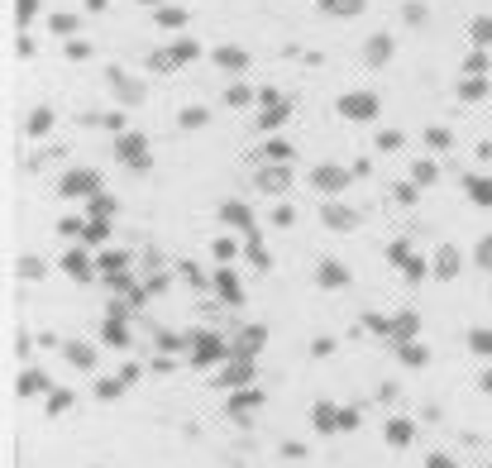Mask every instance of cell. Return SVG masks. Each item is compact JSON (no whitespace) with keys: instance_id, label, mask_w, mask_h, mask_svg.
I'll return each instance as SVG.
<instances>
[{"instance_id":"cell-31","label":"cell","mask_w":492,"mask_h":468,"mask_svg":"<svg viewBox=\"0 0 492 468\" xmlns=\"http://www.w3.org/2000/svg\"><path fill=\"white\" fill-rule=\"evenodd\" d=\"M249 263H258V273H268V268H272L268 249H263V244H258V239H249Z\"/></svg>"},{"instance_id":"cell-24","label":"cell","mask_w":492,"mask_h":468,"mask_svg":"<svg viewBox=\"0 0 492 468\" xmlns=\"http://www.w3.org/2000/svg\"><path fill=\"white\" fill-rule=\"evenodd\" d=\"M364 425V411L359 406H339V435H354Z\"/></svg>"},{"instance_id":"cell-20","label":"cell","mask_w":492,"mask_h":468,"mask_svg":"<svg viewBox=\"0 0 492 468\" xmlns=\"http://www.w3.org/2000/svg\"><path fill=\"white\" fill-rule=\"evenodd\" d=\"M325 225L330 229H354V210L339 206V201H330V206H325Z\"/></svg>"},{"instance_id":"cell-3","label":"cell","mask_w":492,"mask_h":468,"mask_svg":"<svg viewBox=\"0 0 492 468\" xmlns=\"http://www.w3.org/2000/svg\"><path fill=\"white\" fill-rule=\"evenodd\" d=\"M225 358H230V344H225L215 330H201V335H191V363H196V368H220Z\"/></svg>"},{"instance_id":"cell-15","label":"cell","mask_w":492,"mask_h":468,"mask_svg":"<svg viewBox=\"0 0 492 468\" xmlns=\"http://www.w3.org/2000/svg\"><path fill=\"white\" fill-rule=\"evenodd\" d=\"M316 282H320V287H344V282H349V268H344V263H334V259H325L316 268Z\"/></svg>"},{"instance_id":"cell-42","label":"cell","mask_w":492,"mask_h":468,"mask_svg":"<svg viewBox=\"0 0 492 468\" xmlns=\"http://www.w3.org/2000/svg\"><path fill=\"white\" fill-rule=\"evenodd\" d=\"M163 24H168V29H177V24H187V15H182V10H163Z\"/></svg>"},{"instance_id":"cell-17","label":"cell","mask_w":492,"mask_h":468,"mask_svg":"<svg viewBox=\"0 0 492 468\" xmlns=\"http://www.w3.org/2000/svg\"><path fill=\"white\" fill-rule=\"evenodd\" d=\"M215 291H220L230 306H239V301H244V291H239V277L230 273V268H220V273H215Z\"/></svg>"},{"instance_id":"cell-11","label":"cell","mask_w":492,"mask_h":468,"mask_svg":"<svg viewBox=\"0 0 492 468\" xmlns=\"http://www.w3.org/2000/svg\"><path fill=\"white\" fill-rule=\"evenodd\" d=\"M120 158L129 167H148V144H143V134H125L120 139Z\"/></svg>"},{"instance_id":"cell-4","label":"cell","mask_w":492,"mask_h":468,"mask_svg":"<svg viewBox=\"0 0 492 468\" xmlns=\"http://www.w3.org/2000/svg\"><path fill=\"white\" fill-rule=\"evenodd\" d=\"M263 344H268V325H244L239 339L230 344V358H258V354H263Z\"/></svg>"},{"instance_id":"cell-55","label":"cell","mask_w":492,"mask_h":468,"mask_svg":"<svg viewBox=\"0 0 492 468\" xmlns=\"http://www.w3.org/2000/svg\"><path fill=\"white\" fill-rule=\"evenodd\" d=\"M91 468H101V464H91Z\"/></svg>"},{"instance_id":"cell-36","label":"cell","mask_w":492,"mask_h":468,"mask_svg":"<svg viewBox=\"0 0 492 468\" xmlns=\"http://www.w3.org/2000/svg\"><path fill=\"white\" fill-rule=\"evenodd\" d=\"M48 125H53V115H48V110H34L29 115V134H43Z\"/></svg>"},{"instance_id":"cell-8","label":"cell","mask_w":492,"mask_h":468,"mask_svg":"<svg viewBox=\"0 0 492 468\" xmlns=\"http://www.w3.org/2000/svg\"><path fill=\"white\" fill-rule=\"evenodd\" d=\"M63 358H67L77 373H91V368H96V344H86V339H67V344H63Z\"/></svg>"},{"instance_id":"cell-54","label":"cell","mask_w":492,"mask_h":468,"mask_svg":"<svg viewBox=\"0 0 492 468\" xmlns=\"http://www.w3.org/2000/svg\"><path fill=\"white\" fill-rule=\"evenodd\" d=\"M478 388H483V392H492V368L483 373V378H478Z\"/></svg>"},{"instance_id":"cell-41","label":"cell","mask_w":492,"mask_h":468,"mask_svg":"<svg viewBox=\"0 0 492 468\" xmlns=\"http://www.w3.org/2000/svg\"><path fill=\"white\" fill-rule=\"evenodd\" d=\"M334 10H339V15H359V10H364V0H334Z\"/></svg>"},{"instance_id":"cell-14","label":"cell","mask_w":492,"mask_h":468,"mask_svg":"<svg viewBox=\"0 0 492 468\" xmlns=\"http://www.w3.org/2000/svg\"><path fill=\"white\" fill-rule=\"evenodd\" d=\"M63 192H67V196H86V192H96V172H91V167H77V172H67V177H63Z\"/></svg>"},{"instance_id":"cell-46","label":"cell","mask_w":492,"mask_h":468,"mask_svg":"<svg viewBox=\"0 0 492 468\" xmlns=\"http://www.w3.org/2000/svg\"><path fill=\"white\" fill-rule=\"evenodd\" d=\"M473 38H478V43H488V38H492V24H488V19H478V24H473Z\"/></svg>"},{"instance_id":"cell-7","label":"cell","mask_w":492,"mask_h":468,"mask_svg":"<svg viewBox=\"0 0 492 468\" xmlns=\"http://www.w3.org/2000/svg\"><path fill=\"white\" fill-rule=\"evenodd\" d=\"M311 430H316V435H334V430H339V406L320 397V402L311 406Z\"/></svg>"},{"instance_id":"cell-10","label":"cell","mask_w":492,"mask_h":468,"mask_svg":"<svg viewBox=\"0 0 492 468\" xmlns=\"http://www.w3.org/2000/svg\"><path fill=\"white\" fill-rule=\"evenodd\" d=\"M72 406H77V392H72V388H53V392H48V397H43V411H48V420L67 416Z\"/></svg>"},{"instance_id":"cell-9","label":"cell","mask_w":492,"mask_h":468,"mask_svg":"<svg viewBox=\"0 0 492 468\" xmlns=\"http://www.w3.org/2000/svg\"><path fill=\"white\" fill-rule=\"evenodd\" d=\"M339 110L349 115V120H373V115H378V96H368V91H349V96L339 100Z\"/></svg>"},{"instance_id":"cell-34","label":"cell","mask_w":492,"mask_h":468,"mask_svg":"<svg viewBox=\"0 0 492 468\" xmlns=\"http://www.w3.org/2000/svg\"><path fill=\"white\" fill-rule=\"evenodd\" d=\"M258 182H263L268 192H282V187H287V172H282V167H272V172H263Z\"/></svg>"},{"instance_id":"cell-12","label":"cell","mask_w":492,"mask_h":468,"mask_svg":"<svg viewBox=\"0 0 492 468\" xmlns=\"http://www.w3.org/2000/svg\"><path fill=\"white\" fill-rule=\"evenodd\" d=\"M392 349H397V358L406 363V368H426V363H430V349H426V344H416V339H401V344H392Z\"/></svg>"},{"instance_id":"cell-25","label":"cell","mask_w":492,"mask_h":468,"mask_svg":"<svg viewBox=\"0 0 492 468\" xmlns=\"http://www.w3.org/2000/svg\"><path fill=\"white\" fill-rule=\"evenodd\" d=\"M468 349L478 358H492V330H468Z\"/></svg>"},{"instance_id":"cell-26","label":"cell","mask_w":492,"mask_h":468,"mask_svg":"<svg viewBox=\"0 0 492 468\" xmlns=\"http://www.w3.org/2000/svg\"><path fill=\"white\" fill-rule=\"evenodd\" d=\"M277 454H282L287 464H302V459H311V449H306L302 440H282V444H277Z\"/></svg>"},{"instance_id":"cell-19","label":"cell","mask_w":492,"mask_h":468,"mask_svg":"<svg viewBox=\"0 0 492 468\" xmlns=\"http://www.w3.org/2000/svg\"><path fill=\"white\" fill-rule=\"evenodd\" d=\"M344 182H349V172H339V167H316L320 192H344Z\"/></svg>"},{"instance_id":"cell-30","label":"cell","mask_w":492,"mask_h":468,"mask_svg":"<svg viewBox=\"0 0 492 468\" xmlns=\"http://www.w3.org/2000/svg\"><path fill=\"white\" fill-rule=\"evenodd\" d=\"M435 273H440V277H454V273H459V254H454V249H445V254H440V263H435Z\"/></svg>"},{"instance_id":"cell-53","label":"cell","mask_w":492,"mask_h":468,"mask_svg":"<svg viewBox=\"0 0 492 468\" xmlns=\"http://www.w3.org/2000/svg\"><path fill=\"white\" fill-rule=\"evenodd\" d=\"M478 263H483V268H492V239L483 244V249H478Z\"/></svg>"},{"instance_id":"cell-49","label":"cell","mask_w":492,"mask_h":468,"mask_svg":"<svg viewBox=\"0 0 492 468\" xmlns=\"http://www.w3.org/2000/svg\"><path fill=\"white\" fill-rule=\"evenodd\" d=\"M473 201H492V182H473Z\"/></svg>"},{"instance_id":"cell-16","label":"cell","mask_w":492,"mask_h":468,"mask_svg":"<svg viewBox=\"0 0 492 468\" xmlns=\"http://www.w3.org/2000/svg\"><path fill=\"white\" fill-rule=\"evenodd\" d=\"M125 378H120V373H115V378H101V383H91V397L96 402H115V397H125Z\"/></svg>"},{"instance_id":"cell-45","label":"cell","mask_w":492,"mask_h":468,"mask_svg":"<svg viewBox=\"0 0 492 468\" xmlns=\"http://www.w3.org/2000/svg\"><path fill=\"white\" fill-rule=\"evenodd\" d=\"M53 29H58V33H72V29H77V19H72V15H58V19H53Z\"/></svg>"},{"instance_id":"cell-39","label":"cell","mask_w":492,"mask_h":468,"mask_svg":"<svg viewBox=\"0 0 492 468\" xmlns=\"http://www.w3.org/2000/svg\"><path fill=\"white\" fill-rule=\"evenodd\" d=\"M111 210H115V201H111V196H96V201H91V215H101V220H106Z\"/></svg>"},{"instance_id":"cell-51","label":"cell","mask_w":492,"mask_h":468,"mask_svg":"<svg viewBox=\"0 0 492 468\" xmlns=\"http://www.w3.org/2000/svg\"><path fill=\"white\" fill-rule=\"evenodd\" d=\"M378 402H397V383H382V388H378Z\"/></svg>"},{"instance_id":"cell-35","label":"cell","mask_w":492,"mask_h":468,"mask_svg":"<svg viewBox=\"0 0 492 468\" xmlns=\"http://www.w3.org/2000/svg\"><path fill=\"white\" fill-rule=\"evenodd\" d=\"M81 234H86V239H91V244H101V239H106V234H111V229H106V220L96 215V220H91V225H86V229H81Z\"/></svg>"},{"instance_id":"cell-47","label":"cell","mask_w":492,"mask_h":468,"mask_svg":"<svg viewBox=\"0 0 492 468\" xmlns=\"http://www.w3.org/2000/svg\"><path fill=\"white\" fill-rule=\"evenodd\" d=\"M148 368H153V373H173L177 363H173V354H163V358H153V363H148Z\"/></svg>"},{"instance_id":"cell-40","label":"cell","mask_w":492,"mask_h":468,"mask_svg":"<svg viewBox=\"0 0 492 468\" xmlns=\"http://www.w3.org/2000/svg\"><path fill=\"white\" fill-rule=\"evenodd\" d=\"M120 378H125L129 388H134V383H139V378H143V363H125V368H120Z\"/></svg>"},{"instance_id":"cell-18","label":"cell","mask_w":492,"mask_h":468,"mask_svg":"<svg viewBox=\"0 0 492 468\" xmlns=\"http://www.w3.org/2000/svg\"><path fill=\"white\" fill-rule=\"evenodd\" d=\"M416 330H421V316H416V311L397 316V321H392V344H401V339H416Z\"/></svg>"},{"instance_id":"cell-21","label":"cell","mask_w":492,"mask_h":468,"mask_svg":"<svg viewBox=\"0 0 492 468\" xmlns=\"http://www.w3.org/2000/svg\"><path fill=\"white\" fill-rule=\"evenodd\" d=\"M220 220H230V225H239V229H254V215L239 206V201H230V206H220Z\"/></svg>"},{"instance_id":"cell-43","label":"cell","mask_w":492,"mask_h":468,"mask_svg":"<svg viewBox=\"0 0 492 468\" xmlns=\"http://www.w3.org/2000/svg\"><path fill=\"white\" fill-rule=\"evenodd\" d=\"M19 273H24V277H43V263H39V259H24V263H19Z\"/></svg>"},{"instance_id":"cell-23","label":"cell","mask_w":492,"mask_h":468,"mask_svg":"<svg viewBox=\"0 0 492 468\" xmlns=\"http://www.w3.org/2000/svg\"><path fill=\"white\" fill-rule=\"evenodd\" d=\"M158 349H163V354H182V349H191V339L173 335V330H158Z\"/></svg>"},{"instance_id":"cell-48","label":"cell","mask_w":492,"mask_h":468,"mask_svg":"<svg viewBox=\"0 0 492 468\" xmlns=\"http://www.w3.org/2000/svg\"><path fill=\"white\" fill-rule=\"evenodd\" d=\"M263 153H268V158H272V162H282V158H287V153H292V148H287V144H268V148H263Z\"/></svg>"},{"instance_id":"cell-52","label":"cell","mask_w":492,"mask_h":468,"mask_svg":"<svg viewBox=\"0 0 492 468\" xmlns=\"http://www.w3.org/2000/svg\"><path fill=\"white\" fill-rule=\"evenodd\" d=\"M39 15V0H19V19H34Z\"/></svg>"},{"instance_id":"cell-32","label":"cell","mask_w":492,"mask_h":468,"mask_svg":"<svg viewBox=\"0 0 492 468\" xmlns=\"http://www.w3.org/2000/svg\"><path fill=\"white\" fill-rule=\"evenodd\" d=\"M364 325H368V330H373V335L392 339V321H387V316H373V311H368V316H364Z\"/></svg>"},{"instance_id":"cell-44","label":"cell","mask_w":492,"mask_h":468,"mask_svg":"<svg viewBox=\"0 0 492 468\" xmlns=\"http://www.w3.org/2000/svg\"><path fill=\"white\" fill-rule=\"evenodd\" d=\"M426 468H459V464H454L449 454H430V459H426Z\"/></svg>"},{"instance_id":"cell-38","label":"cell","mask_w":492,"mask_h":468,"mask_svg":"<svg viewBox=\"0 0 492 468\" xmlns=\"http://www.w3.org/2000/svg\"><path fill=\"white\" fill-rule=\"evenodd\" d=\"M101 268H106V273H120V268H125V254H101Z\"/></svg>"},{"instance_id":"cell-6","label":"cell","mask_w":492,"mask_h":468,"mask_svg":"<svg viewBox=\"0 0 492 468\" xmlns=\"http://www.w3.org/2000/svg\"><path fill=\"white\" fill-rule=\"evenodd\" d=\"M382 440H387L392 449H411V440H416V420H411V416H392L387 425H382Z\"/></svg>"},{"instance_id":"cell-5","label":"cell","mask_w":492,"mask_h":468,"mask_svg":"<svg viewBox=\"0 0 492 468\" xmlns=\"http://www.w3.org/2000/svg\"><path fill=\"white\" fill-rule=\"evenodd\" d=\"M53 388H58V383H48L43 368H24V373L15 378V397H24V402H29V397H48Z\"/></svg>"},{"instance_id":"cell-33","label":"cell","mask_w":492,"mask_h":468,"mask_svg":"<svg viewBox=\"0 0 492 468\" xmlns=\"http://www.w3.org/2000/svg\"><path fill=\"white\" fill-rule=\"evenodd\" d=\"M334 354V339L330 335H316L311 339V358H330Z\"/></svg>"},{"instance_id":"cell-2","label":"cell","mask_w":492,"mask_h":468,"mask_svg":"<svg viewBox=\"0 0 492 468\" xmlns=\"http://www.w3.org/2000/svg\"><path fill=\"white\" fill-rule=\"evenodd\" d=\"M263 406H268V392H263V388H239V392H230L225 411H230V420H235V425H244V430H249V425H254L249 416H258Z\"/></svg>"},{"instance_id":"cell-37","label":"cell","mask_w":492,"mask_h":468,"mask_svg":"<svg viewBox=\"0 0 492 468\" xmlns=\"http://www.w3.org/2000/svg\"><path fill=\"white\" fill-rule=\"evenodd\" d=\"M182 125H187V130H201V125H206V110H182Z\"/></svg>"},{"instance_id":"cell-1","label":"cell","mask_w":492,"mask_h":468,"mask_svg":"<svg viewBox=\"0 0 492 468\" xmlns=\"http://www.w3.org/2000/svg\"><path fill=\"white\" fill-rule=\"evenodd\" d=\"M254 378H258L254 358H225L210 388H215V392H239V388H254Z\"/></svg>"},{"instance_id":"cell-50","label":"cell","mask_w":492,"mask_h":468,"mask_svg":"<svg viewBox=\"0 0 492 468\" xmlns=\"http://www.w3.org/2000/svg\"><path fill=\"white\" fill-rule=\"evenodd\" d=\"M215 259H235V244H230V239H215Z\"/></svg>"},{"instance_id":"cell-27","label":"cell","mask_w":492,"mask_h":468,"mask_svg":"<svg viewBox=\"0 0 492 468\" xmlns=\"http://www.w3.org/2000/svg\"><path fill=\"white\" fill-rule=\"evenodd\" d=\"M111 81H115V91H120L125 100H143V86H134L125 72H111Z\"/></svg>"},{"instance_id":"cell-29","label":"cell","mask_w":492,"mask_h":468,"mask_svg":"<svg viewBox=\"0 0 492 468\" xmlns=\"http://www.w3.org/2000/svg\"><path fill=\"white\" fill-rule=\"evenodd\" d=\"M387 53H392V38H387V33H378V38L368 43V63H387Z\"/></svg>"},{"instance_id":"cell-28","label":"cell","mask_w":492,"mask_h":468,"mask_svg":"<svg viewBox=\"0 0 492 468\" xmlns=\"http://www.w3.org/2000/svg\"><path fill=\"white\" fill-rule=\"evenodd\" d=\"M215 63L230 67V72H244V63H249V58H244L239 48H220V53H215Z\"/></svg>"},{"instance_id":"cell-13","label":"cell","mask_w":492,"mask_h":468,"mask_svg":"<svg viewBox=\"0 0 492 468\" xmlns=\"http://www.w3.org/2000/svg\"><path fill=\"white\" fill-rule=\"evenodd\" d=\"M101 344H106V349H129V330H125V321L106 316V325H101Z\"/></svg>"},{"instance_id":"cell-22","label":"cell","mask_w":492,"mask_h":468,"mask_svg":"<svg viewBox=\"0 0 492 468\" xmlns=\"http://www.w3.org/2000/svg\"><path fill=\"white\" fill-rule=\"evenodd\" d=\"M63 268H67V277H77V282H91V263H86V254H67Z\"/></svg>"}]
</instances>
